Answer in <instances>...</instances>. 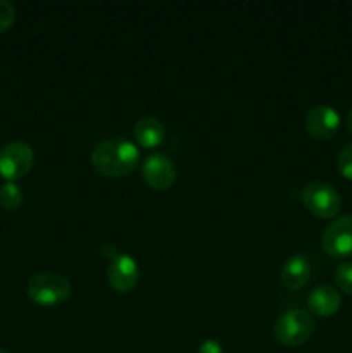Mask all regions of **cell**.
<instances>
[{"label":"cell","instance_id":"obj_1","mask_svg":"<svg viewBox=\"0 0 352 353\" xmlns=\"http://www.w3.org/2000/svg\"><path fill=\"white\" fill-rule=\"evenodd\" d=\"M140 159V150L133 141L126 138H109L93 148V169L107 178H124L135 171Z\"/></svg>","mask_w":352,"mask_h":353},{"label":"cell","instance_id":"obj_2","mask_svg":"<svg viewBox=\"0 0 352 353\" xmlns=\"http://www.w3.org/2000/svg\"><path fill=\"white\" fill-rule=\"evenodd\" d=\"M71 283L57 272H38L28 281V296L37 305H61L71 296Z\"/></svg>","mask_w":352,"mask_h":353},{"label":"cell","instance_id":"obj_3","mask_svg":"<svg viewBox=\"0 0 352 353\" xmlns=\"http://www.w3.org/2000/svg\"><path fill=\"white\" fill-rule=\"evenodd\" d=\"M313 331V317L302 309L286 310L275 323V338L283 347H300L309 340Z\"/></svg>","mask_w":352,"mask_h":353},{"label":"cell","instance_id":"obj_4","mask_svg":"<svg viewBox=\"0 0 352 353\" xmlns=\"http://www.w3.org/2000/svg\"><path fill=\"white\" fill-rule=\"evenodd\" d=\"M304 207L321 219L335 217L342 209V196L333 186L323 181H311L300 193Z\"/></svg>","mask_w":352,"mask_h":353},{"label":"cell","instance_id":"obj_5","mask_svg":"<svg viewBox=\"0 0 352 353\" xmlns=\"http://www.w3.org/2000/svg\"><path fill=\"white\" fill-rule=\"evenodd\" d=\"M35 152L24 141H10L0 150V176L7 181H14L31 171Z\"/></svg>","mask_w":352,"mask_h":353},{"label":"cell","instance_id":"obj_6","mask_svg":"<svg viewBox=\"0 0 352 353\" xmlns=\"http://www.w3.org/2000/svg\"><path fill=\"white\" fill-rule=\"evenodd\" d=\"M324 252L331 257H349L352 255V214L342 216L328 224L321 238Z\"/></svg>","mask_w":352,"mask_h":353},{"label":"cell","instance_id":"obj_7","mask_svg":"<svg viewBox=\"0 0 352 353\" xmlns=\"http://www.w3.org/2000/svg\"><path fill=\"white\" fill-rule=\"evenodd\" d=\"M141 176L144 181L154 190H168L171 188L176 179L175 162L168 155L161 152H154L148 155L141 164Z\"/></svg>","mask_w":352,"mask_h":353},{"label":"cell","instance_id":"obj_8","mask_svg":"<svg viewBox=\"0 0 352 353\" xmlns=\"http://www.w3.org/2000/svg\"><path fill=\"white\" fill-rule=\"evenodd\" d=\"M107 279L116 292L128 293L137 286L138 279H140V268L131 255L117 254L109 262Z\"/></svg>","mask_w":352,"mask_h":353},{"label":"cell","instance_id":"obj_9","mask_svg":"<svg viewBox=\"0 0 352 353\" xmlns=\"http://www.w3.org/2000/svg\"><path fill=\"white\" fill-rule=\"evenodd\" d=\"M340 128V116L331 105H314L306 116V130L316 140H330Z\"/></svg>","mask_w":352,"mask_h":353},{"label":"cell","instance_id":"obj_10","mask_svg":"<svg viewBox=\"0 0 352 353\" xmlns=\"http://www.w3.org/2000/svg\"><path fill=\"white\" fill-rule=\"evenodd\" d=\"M340 293L330 285H320L311 290L307 296V307L317 317H330L340 309Z\"/></svg>","mask_w":352,"mask_h":353},{"label":"cell","instance_id":"obj_11","mask_svg":"<svg viewBox=\"0 0 352 353\" xmlns=\"http://www.w3.org/2000/svg\"><path fill=\"white\" fill-rule=\"evenodd\" d=\"M280 279L283 286L289 290H300L309 283L311 279V264L304 255L295 254L290 255L282 265L280 271Z\"/></svg>","mask_w":352,"mask_h":353},{"label":"cell","instance_id":"obj_12","mask_svg":"<svg viewBox=\"0 0 352 353\" xmlns=\"http://www.w3.org/2000/svg\"><path fill=\"white\" fill-rule=\"evenodd\" d=\"M166 130L161 119L154 116H145L137 121L133 128V138L140 147L155 148L164 141Z\"/></svg>","mask_w":352,"mask_h":353},{"label":"cell","instance_id":"obj_13","mask_svg":"<svg viewBox=\"0 0 352 353\" xmlns=\"http://www.w3.org/2000/svg\"><path fill=\"white\" fill-rule=\"evenodd\" d=\"M23 188L14 181H6L0 186V205L6 210L19 209L23 203Z\"/></svg>","mask_w":352,"mask_h":353},{"label":"cell","instance_id":"obj_14","mask_svg":"<svg viewBox=\"0 0 352 353\" xmlns=\"http://www.w3.org/2000/svg\"><path fill=\"white\" fill-rule=\"evenodd\" d=\"M335 281L342 292L352 295V261L342 262L338 265L337 272H335Z\"/></svg>","mask_w":352,"mask_h":353},{"label":"cell","instance_id":"obj_15","mask_svg":"<svg viewBox=\"0 0 352 353\" xmlns=\"http://www.w3.org/2000/svg\"><path fill=\"white\" fill-rule=\"evenodd\" d=\"M337 169L344 178L352 181V143L345 145L337 157Z\"/></svg>","mask_w":352,"mask_h":353},{"label":"cell","instance_id":"obj_16","mask_svg":"<svg viewBox=\"0 0 352 353\" xmlns=\"http://www.w3.org/2000/svg\"><path fill=\"white\" fill-rule=\"evenodd\" d=\"M16 21V9L7 0H0V33H6Z\"/></svg>","mask_w":352,"mask_h":353},{"label":"cell","instance_id":"obj_17","mask_svg":"<svg viewBox=\"0 0 352 353\" xmlns=\"http://www.w3.org/2000/svg\"><path fill=\"white\" fill-rule=\"evenodd\" d=\"M197 353H223V347L216 340H206L200 343L199 352Z\"/></svg>","mask_w":352,"mask_h":353},{"label":"cell","instance_id":"obj_18","mask_svg":"<svg viewBox=\"0 0 352 353\" xmlns=\"http://www.w3.org/2000/svg\"><path fill=\"white\" fill-rule=\"evenodd\" d=\"M100 252H102V255H106V257H109V261H113L114 257H116L119 252H117V248L114 247L113 243H107V245H102V248H100Z\"/></svg>","mask_w":352,"mask_h":353},{"label":"cell","instance_id":"obj_19","mask_svg":"<svg viewBox=\"0 0 352 353\" xmlns=\"http://www.w3.org/2000/svg\"><path fill=\"white\" fill-rule=\"evenodd\" d=\"M347 130L352 133V109H351V112H349V116H347Z\"/></svg>","mask_w":352,"mask_h":353},{"label":"cell","instance_id":"obj_20","mask_svg":"<svg viewBox=\"0 0 352 353\" xmlns=\"http://www.w3.org/2000/svg\"><path fill=\"white\" fill-rule=\"evenodd\" d=\"M0 353H7L6 350H2V348H0Z\"/></svg>","mask_w":352,"mask_h":353}]
</instances>
